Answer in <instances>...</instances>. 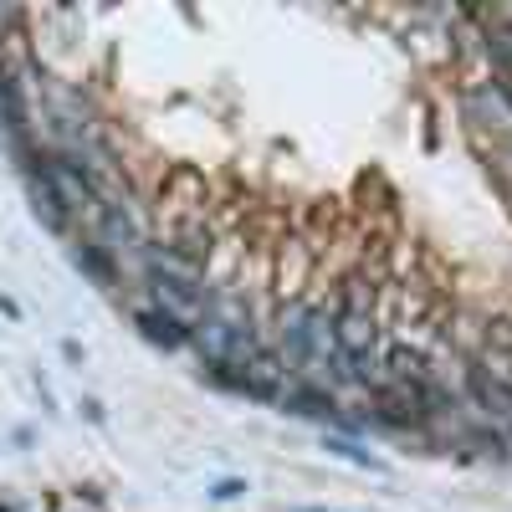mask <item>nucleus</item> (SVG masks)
Returning <instances> with one entry per match:
<instances>
[{
  "label": "nucleus",
  "mask_w": 512,
  "mask_h": 512,
  "mask_svg": "<svg viewBox=\"0 0 512 512\" xmlns=\"http://www.w3.org/2000/svg\"><path fill=\"white\" fill-rule=\"evenodd\" d=\"M292 512H344V507H292Z\"/></svg>",
  "instance_id": "obj_10"
},
{
  "label": "nucleus",
  "mask_w": 512,
  "mask_h": 512,
  "mask_svg": "<svg viewBox=\"0 0 512 512\" xmlns=\"http://www.w3.org/2000/svg\"><path fill=\"white\" fill-rule=\"evenodd\" d=\"M282 364L287 369H338L333 313H323V308H292L282 318Z\"/></svg>",
  "instance_id": "obj_3"
},
{
  "label": "nucleus",
  "mask_w": 512,
  "mask_h": 512,
  "mask_svg": "<svg viewBox=\"0 0 512 512\" xmlns=\"http://www.w3.org/2000/svg\"><path fill=\"white\" fill-rule=\"evenodd\" d=\"M282 410H292V415H308V420H338L333 395L313 390V384H292V390L282 395Z\"/></svg>",
  "instance_id": "obj_7"
},
{
  "label": "nucleus",
  "mask_w": 512,
  "mask_h": 512,
  "mask_svg": "<svg viewBox=\"0 0 512 512\" xmlns=\"http://www.w3.org/2000/svg\"><path fill=\"white\" fill-rule=\"evenodd\" d=\"M323 451H333V456H349L354 466H369V472H379V461H374L369 451H359V446H349V441H323Z\"/></svg>",
  "instance_id": "obj_9"
},
{
  "label": "nucleus",
  "mask_w": 512,
  "mask_h": 512,
  "mask_svg": "<svg viewBox=\"0 0 512 512\" xmlns=\"http://www.w3.org/2000/svg\"><path fill=\"white\" fill-rule=\"evenodd\" d=\"M77 267H88L98 287H113V277H118L113 262H108V251H98V246H77Z\"/></svg>",
  "instance_id": "obj_8"
},
{
  "label": "nucleus",
  "mask_w": 512,
  "mask_h": 512,
  "mask_svg": "<svg viewBox=\"0 0 512 512\" xmlns=\"http://www.w3.org/2000/svg\"><path fill=\"white\" fill-rule=\"evenodd\" d=\"M466 395L477 400V410H482V415H492V420L512 425V384H507L502 374H492L482 359H477V364H466Z\"/></svg>",
  "instance_id": "obj_5"
},
{
  "label": "nucleus",
  "mask_w": 512,
  "mask_h": 512,
  "mask_svg": "<svg viewBox=\"0 0 512 512\" xmlns=\"http://www.w3.org/2000/svg\"><path fill=\"white\" fill-rule=\"evenodd\" d=\"M333 349H338V379L374 384L379 379V323H374V287L364 277H349L333 308Z\"/></svg>",
  "instance_id": "obj_1"
},
{
  "label": "nucleus",
  "mask_w": 512,
  "mask_h": 512,
  "mask_svg": "<svg viewBox=\"0 0 512 512\" xmlns=\"http://www.w3.org/2000/svg\"><path fill=\"white\" fill-rule=\"evenodd\" d=\"M149 287L159 313H169L185 328H200L210 318V292L195 277V262H180L175 251H149Z\"/></svg>",
  "instance_id": "obj_2"
},
{
  "label": "nucleus",
  "mask_w": 512,
  "mask_h": 512,
  "mask_svg": "<svg viewBox=\"0 0 512 512\" xmlns=\"http://www.w3.org/2000/svg\"><path fill=\"white\" fill-rule=\"evenodd\" d=\"M134 328L149 338L154 349H164V354H175V349H185V344H190V328H185V323H175L169 313H159V308H139V313H134Z\"/></svg>",
  "instance_id": "obj_6"
},
{
  "label": "nucleus",
  "mask_w": 512,
  "mask_h": 512,
  "mask_svg": "<svg viewBox=\"0 0 512 512\" xmlns=\"http://www.w3.org/2000/svg\"><path fill=\"white\" fill-rule=\"evenodd\" d=\"M216 379L231 384L236 395L256 400V405H282V395L292 390V369L282 364V354H272V349H262V344H256L246 359H236L231 369H221Z\"/></svg>",
  "instance_id": "obj_4"
}]
</instances>
